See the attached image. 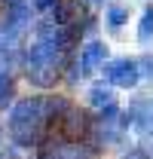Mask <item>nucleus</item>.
<instances>
[{
    "label": "nucleus",
    "instance_id": "nucleus-1",
    "mask_svg": "<svg viewBox=\"0 0 153 159\" xmlns=\"http://www.w3.org/2000/svg\"><path fill=\"white\" fill-rule=\"evenodd\" d=\"M132 19V6L126 3V0H110L107 6H104V25L110 28V31H123L126 25Z\"/></svg>",
    "mask_w": 153,
    "mask_h": 159
},
{
    "label": "nucleus",
    "instance_id": "nucleus-2",
    "mask_svg": "<svg viewBox=\"0 0 153 159\" xmlns=\"http://www.w3.org/2000/svg\"><path fill=\"white\" fill-rule=\"evenodd\" d=\"M104 58H107V46L101 40H89L83 46V52H80V67L83 70H92L98 64H104Z\"/></svg>",
    "mask_w": 153,
    "mask_h": 159
},
{
    "label": "nucleus",
    "instance_id": "nucleus-3",
    "mask_svg": "<svg viewBox=\"0 0 153 159\" xmlns=\"http://www.w3.org/2000/svg\"><path fill=\"white\" fill-rule=\"evenodd\" d=\"M107 80L110 83H119V86H132L138 80V64L135 61H114L107 67Z\"/></svg>",
    "mask_w": 153,
    "mask_h": 159
},
{
    "label": "nucleus",
    "instance_id": "nucleus-4",
    "mask_svg": "<svg viewBox=\"0 0 153 159\" xmlns=\"http://www.w3.org/2000/svg\"><path fill=\"white\" fill-rule=\"evenodd\" d=\"M138 40L141 43H150L153 40V6H144L141 21H138Z\"/></svg>",
    "mask_w": 153,
    "mask_h": 159
},
{
    "label": "nucleus",
    "instance_id": "nucleus-5",
    "mask_svg": "<svg viewBox=\"0 0 153 159\" xmlns=\"http://www.w3.org/2000/svg\"><path fill=\"white\" fill-rule=\"evenodd\" d=\"M58 0H31V6L40 9V12H52V6H55Z\"/></svg>",
    "mask_w": 153,
    "mask_h": 159
},
{
    "label": "nucleus",
    "instance_id": "nucleus-6",
    "mask_svg": "<svg viewBox=\"0 0 153 159\" xmlns=\"http://www.w3.org/2000/svg\"><path fill=\"white\" fill-rule=\"evenodd\" d=\"M83 3H92V6H101L104 0H83Z\"/></svg>",
    "mask_w": 153,
    "mask_h": 159
},
{
    "label": "nucleus",
    "instance_id": "nucleus-7",
    "mask_svg": "<svg viewBox=\"0 0 153 159\" xmlns=\"http://www.w3.org/2000/svg\"><path fill=\"white\" fill-rule=\"evenodd\" d=\"M9 3H12V0H0V6H3V9H6V6H9Z\"/></svg>",
    "mask_w": 153,
    "mask_h": 159
}]
</instances>
